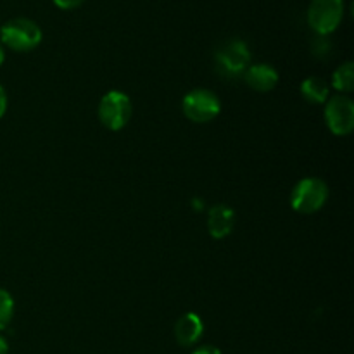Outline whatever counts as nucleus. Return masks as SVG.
Returning a JSON list of instances; mask_svg holds the SVG:
<instances>
[{
  "mask_svg": "<svg viewBox=\"0 0 354 354\" xmlns=\"http://www.w3.org/2000/svg\"><path fill=\"white\" fill-rule=\"evenodd\" d=\"M301 93L311 104H325L330 97V88L327 82L318 76H310L301 83Z\"/></svg>",
  "mask_w": 354,
  "mask_h": 354,
  "instance_id": "9b49d317",
  "label": "nucleus"
},
{
  "mask_svg": "<svg viewBox=\"0 0 354 354\" xmlns=\"http://www.w3.org/2000/svg\"><path fill=\"white\" fill-rule=\"evenodd\" d=\"M44 33L35 21L14 17L0 28V44L14 52H30L40 45Z\"/></svg>",
  "mask_w": 354,
  "mask_h": 354,
  "instance_id": "f257e3e1",
  "label": "nucleus"
},
{
  "mask_svg": "<svg viewBox=\"0 0 354 354\" xmlns=\"http://www.w3.org/2000/svg\"><path fill=\"white\" fill-rule=\"evenodd\" d=\"M328 201V185L317 176H306L290 192V206L296 213L313 214Z\"/></svg>",
  "mask_w": 354,
  "mask_h": 354,
  "instance_id": "f03ea898",
  "label": "nucleus"
},
{
  "mask_svg": "<svg viewBox=\"0 0 354 354\" xmlns=\"http://www.w3.org/2000/svg\"><path fill=\"white\" fill-rule=\"evenodd\" d=\"M325 123L335 137H348L354 130V102L348 95H332L325 102Z\"/></svg>",
  "mask_w": 354,
  "mask_h": 354,
  "instance_id": "423d86ee",
  "label": "nucleus"
},
{
  "mask_svg": "<svg viewBox=\"0 0 354 354\" xmlns=\"http://www.w3.org/2000/svg\"><path fill=\"white\" fill-rule=\"evenodd\" d=\"M204 334V322L197 313H185L176 320L175 339L183 348L197 344Z\"/></svg>",
  "mask_w": 354,
  "mask_h": 354,
  "instance_id": "9d476101",
  "label": "nucleus"
},
{
  "mask_svg": "<svg viewBox=\"0 0 354 354\" xmlns=\"http://www.w3.org/2000/svg\"><path fill=\"white\" fill-rule=\"evenodd\" d=\"M332 86L342 95H348L354 88V64L351 61L339 66L332 75Z\"/></svg>",
  "mask_w": 354,
  "mask_h": 354,
  "instance_id": "f8f14e48",
  "label": "nucleus"
},
{
  "mask_svg": "<svg viewBox=\"0 0 354 354\" xmlns=\"http://www.w3.org/2000/svg\"><path fill=\"white\" fill-rule=\"evenodd\" d=\"M14 297L6 289H0V330L9 327L14 317Z\"/></svg>",
  "mask_w": 354,
  "mask_h": 354,
  "instance_id": "ddd939ff",
  "label": "nucleus"
},
{
  "mask_svg": "<svg viewBox=\"0 0 354 354\" xmlns=\"http://www.w3.org/2000/svg\"><path fill=\"white\" fill-rule=\"evenodd\" d=\"M52 2H54L55 6L59 7V9L73 10V9H76V7L82 6V3L85 2V0H52Z\"/></svg>",
  "mask_w": 354,
  "mask_h": 354,
  "instance_id": "4468645a",
  "label": "nucleus"
},
{
  "mask_svg": "<svg viewBox=\"0 0 354 354\" xmlns=\"http://www.w3.org/2000/svg\"><path fill=\"white\" fill-rule=\"evenodd\" d=\"M0 354H9V342L2 335H0Z\"/></svg>",
  "mask_w": 354,
  "mask_h": 354,
  "instance_id": "f3484780",
  "label": "nucleus"
},
{
  "mask_svg": "<svg viewBox=\"0 0 354 354\" xmlns=\"http://www.w3.org/2000/svg\"><path fill=\"white\" fill-rule=\"evenodd\" d=\"M192 354H221V351L214 346H201V348L194 349Z\"/></svg>",
  "mask_w": 354,
  "mask_h": 354,
  "instance_id": "dca6fc26",
  "label": "nucleus"
},
{
  "mask_svg": "<svg viewBox=\"0 0 354 354\" xmlns=\"http://www.w3.org/2000/svg\"><path fill=\"white\" fill-rule=\"evenodd\" d=\"M133 114L130 97L120 90H111L99 102V120L107 130L120 131L130 121Z\"/></svg>",
  "mask_w": 354,
  "mask_h": 354,
  "instance_id": "20e7f679",
  "label": "nucleus"
},
{
  "mask_svg": "<svg viewBox=\"0 0 354 354\" xmlns=\"http://www.w3.org/2000/svg\"><path fill=\"white\" fill-rule=\"evenodd\" d=\"M7 104H9V100H7V92H6V88H3V86L0 85V120H2V118L6 116Z\"/></svg>",
  "mask_w": 354,
  "mask_h": 354,
  "instance_id": "2eb2a0df",
  "label": "nucleus"
},
{
  "mask_svg": "<svg viewBox=\"0 0 354 354\" xmlns=\"http://www.w3.org/2000/svg\"><path fill=\"white\" fill-rule=\"evenodd\" d=\"M235 227V211L227 204H216L209 209L207 214V230L209 235L216 241L228 237Z\"/></svg>",
  "mask_w": 354,
  "mask_h": 354,
  "instance_id": "1a4fd4ad",
  "label": "nucleus"
},
{
  "mask_svg": "<svg viewBox=\"0 0 354 354\" xmlns=\"http://www.w3.org/2000/svg\"><path fill=\"white\" fill-rule=\"evenodd\" d=\"M279 73L273 66L259 62V64H251L244 71V82L248 86H251L256 92H272L277 85H279Z\"/></svg>",
  "mask_w": 354,
  "mask_h": 354,
  "instance_id": "6e6552de",
  "label": "nucleus"
},
{
  "mask_svg": "<svg viewBox=\"0 0 354 354\" xmlns=\"http://www.w3.org/2000/svg\"><path fill=\"white\" fill-rule=\"evenodd\" d=\"M344 19V0H311L308 24L320 37H328Z\"/></svg>",
  "mask_w": 354,
  "mask_h": 354,
  "instance_id": "7ed1b4c3",
  "label": "nucleus"
},
{
  "mask_svg": "<svg viewBox=\"0 0 354 354\" xmlns=\"http://www.w3.org/2000/svg\"><path fill=\"white\" fill-rule=\"evenodd\" d=\"M3 61H6V50H3V45L0 44V66L3 64Z\"/></svg>",
  "mask_w": 354,
  "mask_h": 354,
  "instance_id": "a211bd4d",
  "label": "nucleus"
},
{
  "mask_svg": "<svg viewBox=\"0 0 354 354\" xmlns=\"http://www.w3.org/2000/svg\"><path fill=\"white\" fill-rule=\"evenodd\" d=\"M214 59L225 75L239 76L251 66V50L244 40L234 38L218 47Z\"/></svg>",
  "mask_w": 354,
  "mask_h": 354,
  "instance_id": "0eeeda50",
  "label": "nucleus"
},
{
  "mask_svg": "<svg viewBox=\"0 0 354 354\" xmlns=\"http://www.w3.org/2000/svg\"><path fill=\"white\" fill-rule=\"evenodd\" d=\"M182 111L192 123H209L221 113V102L211 90L196 88L183 97Z\"/></svg>",
  "mask_w": 354,
  "mask_h": 354,
  "instance_id": "39448f33",
  "label": "nucleus"
}]
</instances>
